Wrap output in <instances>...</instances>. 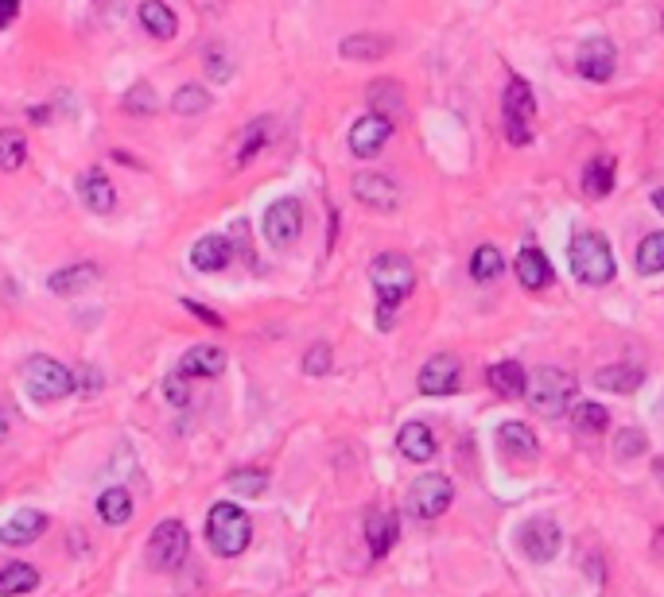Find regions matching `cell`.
<instances>
[{
  "mask_svg": "<svg viewBox=\"0 0 664 597\" xmlns=\"http://www.w3.org/2000/svg\"><path fill=\"white\" fill-rule=\"evenodd\" d=\"M253 540V523L245 516V508L229 504V501H218L206 512V543L214 555L222 559H237L245 547Z\"/></svg>",
  "mask_w": 664,
  "mask_h": 597,
  "instance_id": "obj_1",
  "label": "cell"
},
{
  "mask_svg": "<svg viewBox=\"0 0 664 597\" xmlns=\"http://www.w3.org/2000/svg\"><path fill=\"white\" fill-rule=\"evenodd\" d=\"M568 260H571V272L575 280H583L590 287H602L614 280V249L606 244V237H599V233H579V237H571L568 244Z\"/></svg>",
  "mask_w": 664,
  "mask_h": 597,
  "instance_id": "obj_2",
  "label": "cell"
},
{
  "mask_svg": "<svg viewBox=\"0 0 664 597\" xmlns=\"http://www.w3.org/2000/svg\"><path fill=\"white\" fill-rule=\"evenodd\" d=\"M369 280H373V287H377V295H381V307L397 311L400 303L416 291V268H412L408 256L381 253V256L369 260Z\"/></svg>",
  "mask_w": 664,
  "mask_h": 597,
  "instance_id": "obj_3",
  "label": "cell"
},
{
  "mask_svg": "<svg viewBox=\"0 0 664 597\" xmlns=\"http://www.w3.org/2000/svg\"><path fill=\"white\" fill-rule=\"evenodd\" d=\"M24 384L32 392L35 403H55V400H66L70 392H75V369L47 357V353H35V357H27V365H24Z\"/></svg>",
  "mask_w": 664,
  "mask_h": 597,
  "instance_id": "obj_4",
  "label": "cell"
},
{
  "mask_svg": "<svg viewBox=\"0 0 664 597\" xmlns=\"http://www.w3.org/2000/svg\"><path fill=\"white\" fill-rule=\"evenodd\" d=\"M571 396H575V376L564 373V369H552V365H548V369H540V373L528 376L525 400H528L532 412L544 415V419L564 415L568 403H571Z\"/></svg>",
  "mask_w": 664,
  "mask_h": 597,
  "instance_id": "obj_5",
  "label": "cell"
},
{
  "mask_svg": "<svg viewBox=\"0 0 664 597\" xmlns=\"http://www.w3.org/2000/svg\"><path fill=\"white\" fill-rule=\"evenodd\" d=\"M501 109H505V136H509V144L528 148L532 144V116H537V97H532L525 78H509Z\"/></svg>",
  "mask_w": 664,
  "mask_h": 597,
  "instance_id": "obj_6",
  "label": "cell"
},
{
  "mask_svg": "<svg viewBox=\"0 0 664 597\" xmlns=\"http://www.w3.org/2000/svg\"><path fill=\"white\" fill-rule=\"evenodd\" d=\"M451 501H455V485L447 482L443 473H424V477H416L412 482L408 497H404V508H408L412 516H420V520H436V516L447 512V504Z\"/></svg>",
  "mask_w": 664,
  "mask_h": 597,
  "instance_id": "obj_7",
  "label": "cell"
},
{
  "mask_svg": "<svg viewBox=\"0 0 664 597\" xmlns=\"http://www.w3.org/2000/svg\"><path fill=\"white\" fill-rule=\"evenodd\" d=\"M186 551H191L186 528L179 520H164L148 540V562H152V571H176V566H183Z\"/></svg>",
  "mask_w": 664,
  "mask_h": 597,
  "instance_id": "obj_8",
  "label": "cell"
},
{
  "mask_svg": "<svg viewBox=\"0 0 664 597\" xmlns=\"http://www.w3.org/2000/svg\"><path fill=\"white\" fill-rule=\"evenodd\" d=\"M303 233V206L296 198H280L265 210V237L272 249H292Z\"/></svg>",
  "mask_w": 664,
  "mask_h": 597,
  "instance_id": "obj_9",
  "label": "cell"
},
{
  "mask_svg": "<svg viewBox=\"0 0 664 597\" xmlns=\"http://www.w3.org/2000/svg\"><path fill=\"white\" fill-rule=\"evenodd\" d=\"M517 547L525 551V559L532 562H552L559 555V547H564V535H559V523L552 516H537L528 520L521 535H517Z\"/></svg>",
  "mask_w": 664,
  "mask_h": 597,
  "instance_id": "obj_10",
  "label": "cell"
},
{
  "mask_svg": "<svg viewBox=\"0 0 664 597\" xmlns=\"http://www.w3.org/2000/svg\"><path fill=\"white\" fill-rule=\"evenodd\" d=\"M350 191L369 210H397L400 206V186L388 179L385 171H362V174H354Z\"/></svg>",
  "mask_w": 664,
  "mask_h": 597,
  "instance_id": "obj_11",
  "label": "cell"
},
{
  "mask_svg": "<svg viewBox=\"0 0 664 597\" xmlns=\"http://www.w3.org/2000/svg\"><path fill=\"white\" fill-rule=\"evenodd\" d=\"M618 66V51L610 39H587L579 51H575V70L587 82H610Z\"/></svg>",
  "mask_w": 664,
  "mask_h": 597,
  "instance_id": "obj_12",
  "label": "cell"
},
{
  "mask_svg": "<svg viewBox=\"0 0 664 597\" xmlns=\"http://www.w3.org/2000/svg\"><path fill=\"white\" fill-rule=\"evenodd\" d=\"M388 136H393V121L377 116V113H366V116H357L354 128H350V152L357 159H373L388 144Z\"/></svg>",
  "mask_w": 664,
  "mask_h": 597,
  "instance_id": "obj_13",
  "label": "cell"
},
{
  "mask_svg": "<svg viewBox=\"0 0 664 597\" xmlns=\"http://www.w3.org/2000/svg\"><path fill=\"white\" fill-rule=\"evenodd\" d=\"M101 280V268L94 264V260H78V264H66L59 272L47 275V291L59 299H75L82 295V291H90L94 284Z\"/></svg>",
  "mask_w": 664,
  "mask_h": 597,
  "instance_id": "obj_14",
  "label": "cell"
},
{
  "mask_svg": "<svg viewBox=\"0 0 664 597\" xmlns=\"http://www.w3.org/2000/svg\"><path fill=\"white\" fill-rule=\"evenodd\" d=\"M416 381H420L424 396H447V392H455L458 381H463V365H458L455 357L439 353V357L424 361V369H420V376H416Z\"/></svg>",
  "mask_w": 664,
  "mask_h": 597,
  "instance_id": "obj_15",
  "label": "cell"
},
{
  "mask_svg": "<svg viewBox=\"0 0 664 597\" xmlns=\"http://www.w3.org/2000/svg\"><path fill=\"white\" fill-rule=\"evenodd\" d=\"M272 136H277V124H272V116H257V121L245 124L237 144H234V167L253 164V159L272 144Z\"/></svg>",
  "mask_w": 664,
  "mask_h": 597,
  "instance_id": "obj_16",
  "label": "cell"
},
{
  "mask_svg": "<svg viewBox=\"0 0 664 597\" xmlns=\"http://www.w3.org/2000/svg\"><path fill=\"white\" fill-rule=\"evenodd\" d=\"M179 373L183 376H198V381H214V376L226 373V349L202 342V345H191L179 361Z\"/></svg>",
  "mask_w": 664,
  "mask_h": 597,
  "instance_id": "obj_17",
  "label": "cell"
},
{
  "mask_svg": "<svg viewBox=\"0 0 664 597\" xmlns=\"http://www.w3.org/2000/svg\"><path fill=\"white\" fill-rule=\"evenodd\" d=\"M136 20H140L144 32H148L152 39H160V43L179 35V16H176V8H171L167 0H144Z\"/></svg>",
  "mask_w": 664,
  "mask_h": 597,
  "instance_id": "obj_18",
  "label": "cell"
},
{
  "mask_svg": "<svg viewBox=\"0 0 664 597\" xmlns=\"http://www.w3.org/2000/svg\"><path fill=\"white\" fill-rule=\"evenodd\" d=\"M43 532H47V516L35 512V508H24V512L8 516V523L0 528V543L5 547H27V543H35Z\"/></svg>",
  "mask_w": 664,
  "mask_h": 597,
  "instance_id": "obj_19",
  "label": "cell"
},
{
  "mask_svg": "<svg viewBox=\"0 0 664 597\" xmlns=\"http://www.w3.org/2000/svg\"><path fill=\"white\" fill-rule=\"evenodd\" d=\"M229 260H234V244H229V237H222V233H206V237H198L195 249H191V264L198 272H222V268H229Z\"/></svg>",
  "mask_w": 664,
  "mask_h": 597,
  "instance_id": "obj_20",
  "label": "cell"
},
{
  "mask_svg": "<svg viewBox=\"0 0 664 597\" xmlns=\"http://www.w3.org/2000/svg\"><path fill=\"white\" fill-rule=\"evenodd\" d=\"M78 198H82V206L94 210V214H113V206H117V191H113V183L101 171L78 174Z\"/></svg>",
  "mask_w": 664,
  "mask_h": 597,
  "instance_id": "obj_21",
  "label": "cell"
},
{
  "mask_svg": "<svg viewBox=\"0 0 664 597\" xmlns=\"http://www.w3.org/2000/svg\"><path fill=\"white\" fill-rule=\"evenodd\" d=\"M513 272H517V280H521V287H528V291H540V287L552 284V264H548V256L537 249V244H525V249L517 253Z\"/></svg>",
  "mask_w": 664,
  "mask_h": 597,
  "instance_id": "obj_22",
  "label": "cell"
},
{
  "mask_svg": "<svg viewBox=\"0 0 664 597\" xmlns=\"http://www.w3.org/2000/svg\"><path fill=\"white\" fill-rule=\"evenodd\" d=\"M388 47H393V39H385L377 32H357L338 43V55L350 58V63H377V58L388 55Z\"/></svg>",
  "mask_w": 664,
  "mask_h": 597,
  "instance_id": "obj_23",
  "label": "cell"
},
{
  "mask_svg": "<svg viewBox=\"0 0 664 597\" xmlns=\"http://www.w3.org/2000/svg\"><path fill=\"white\" fill-rule=\"evenodd\" d=\"M397 450L408 462H428L436 458V434H431L428 423H404L397 434Z\"/></svg>",
  "mask_w": 664,
  "mask_h": 597,
  "instance_id": "obj_24",
  "label": "cell"
},
{
  "mask_svg": "<svg viewBox=\"0 0 664 597\" xmlns=\"http://www.w3.org/2000/svg\"><path fill=\"white\" fill-rule=\"evenodd\" d=\"M397 540H400V520H397V512H373L366 520V543H369V551L377 559L388 555V551L397 547Z\"/></svg>",
  "mask_w": 664,
  "mask_h": 597,
  "instance_id": "obj_25",
  "label": "cell"
},
{
  "mask_svg": "<svg viewBox=\"0 0 664 597\" xmlns=\"http://www.w3.org/2000/svg\"><path fill=\"white\" fill-rule=\"evenodd\" d=\"M366 101H369V113H377V116H400L404 113V85L397 82V78H377L366 90Z\"/></svg>",
  "mask_w": 664,
  "mask_h": 597,
  "instance_id": "obj_26",
  "label": "cell"
},
{
  "mask_svg": "<svg viewBox=\"0 0 664 597\" xmlns=\"http://www.w3.org/2000/svg\"><path fill=\"white\" fill-rule=\"evenodd\" d=\"M486 381H489V388L498 392V396H525V388H528V376H525V369L517 365V361H498V365H489V373H486Z\"/></svg>",
  "mask_w": 664,
  "mask_h": 597,
  "instance_id": "obj_27",
  "label": "cell"
},
{
  "mask_svg": "<svg viewBox=\"0 0 664 597\" xmlns=\"http://www.w3.org/2000/svg\"><path fill=\"white\" fill-rule=\"evenodd\" d=\"M641 381H645V369L638 365H606L595 373V388L618 392V396H629L633 388H641Z\"/></svg>",
  "mask_w": 664,
  "mask_h": 597,
  "instance_id": "obj_28",
  "label": "cell"
},
{
  "mask_svg": "<svg viewBox=\"0 0 664 597\" xmlns=\"http://www.w3.org/2000/svg\"><path fill=\"white\" fill-rule=\"evenodd\" d=\"M614 171H618L614 155H595L583 171V194L587 198H606L614 191Z\"/></svg>",
  "mask_w": 664,
  "mask_h": 597,
  "instance_id": "obj_29",
  "label": "cell"
},
{
  "mask_svg": "<svg viewBox=\"0 0 664 597\" xmlns=\"http://www.w3.org/2000/svg\"><path fill=\"white\" fill-rule=\"evenodd\" d=\"M39 586V571L27 562H8L0 566V597H24Z\"/></svg>",
  "mask_w": 664,
  "mask_h": 597,
  "instance_id": "obj_30",
  "label": "cell"
},
{
  "mask_svg": "<svg viewBox=\"0 0 664 597\" xmlns=\"http://www.w3.org/2000/svg\"><path fill=\"white\" fill-rule=\"evenodd\" d=\"M498 443L505 446V454H517V458H537V450H540V443H537V434H532V427H525V423H501L498 427Z\"/></svg>",
  "mask_w": 664,
  "mask_h": 597,
  "instance_id": "obj_31",
  "label": "cell"
},
{
  "mask_svg": "<svg viewBox=\"0 0 664 597\" xmlns=\"http://www.w3.org/2000/svg\"><path fill=\"white\" fill-rule=\"evenodd\" d=\"M97 516L109 523V528H121V523L133 520V497H128V489H106L97 497Z\"/></svg>",
  "mask_w": 664,
  "mask_h": 597,
  "instance_id": "obj_32",
  "label": "cell"
},
{
  "mask_svg": "<svg viewBox=\"0 0 664 597\" xmlns=\"http://www.w3.org/2000/svg\"><path fill=\"white\" fill-rule=\"evenodd\" d=\"M210 90L206 85H198V82H183L176 94H171V109H176L179 116H198V113H206L210 109Z\"/></svg>",
  "mask_w": 664,
  "mask_h": 597,
  "instance_id": "obj_33",
  "label": "cell"
},
{
  "mask_svg": "<svg viewBox=\"0 0 664 597\" xmlns=\"http://www.w3.org/2000/svg\"><path fill=\"white\" fill-rule=\"evenodd\" d=\"M27 164V136L20 128H0V171H20Z\"/></svg>",
  "mask_w": 664,
  "mask_h": 597,
  "instance_id": "obj_34",
  "label": "cell"
},
{
  "mask_svg": "<svg viewBox=\"0 0 664 597\" xmlns=\"http://www.w3.org/2000/svg\"><path fill=\"white\" fill-rule=\"evenodd\" d=\"M156 105H160V94H156L152 82H133V85L125 90V97H121V109H125L128 116H152Z\"/></svg>",
  "mask_w": 664,
  "mask_h": 597,
  "instance_id": "obj_35",
  "label": "cell"
},
{
  "mask_svg": "<svg viewBox=\"0 0 664 597\" xmlns=\"http://www.w3.org/2000/svg\"><path fill=\"white\" fill-rule=\"evenodd\" d=\"M606 423H610V412H606L602 403L583 400V403L571 407V427H575V431H583V434H602Z\"/></svg>",
  "mask_w": 664,
  "mask_h": 597,
  "instance_id": "obj_36",
  "label": "cell"
},
{
  "mask_svg": "<svg viewBox=\"0 0 664 597\" xmlns=\"http://www.w3.org/2000/svg\"><path fill=\"white\" fill-rule=\"evenodd\" d=\"M501 272H505V256L494 249V244H482V249H474V256H470V280L489 284V280H498Z\"/></svg>",
  "mask_w": 664,
  "mask_h": 597,
  "instance_id": "obj_37",
  "label": "cell"
},
{
  "mask_svg": "<svg viewBox=\"0 0 664 597\" xmlns=\"http://www.w3.org/2000/svg\"><path fill=\"white\" fill-rule=\"evenodd\" d=\"M229 493H237V497H261L268 489V473L265 470H234L226 477Z\"/></svg>",
  "mask_w": 664,
  "mask_h": 597,
  "instance_id": "obj_38",
  "label": "cell"
},
{
  "mask_svg": "<svg viewBox=\"0 0 664 597\" xmlns=\"http://www.w3.org/2000/svg\"><path fill=\"white\" fill-rule=\"evenodd\" d=\"M638 272L645 275H657L664 272V233H649L638 249Z\"/></svg>",
  "mask_w": 664,
  "mask_h": 597,
  "instance_id": "obj_39",
  "label": "cell"
},
{
  "mask_svg": "<svg viewBox=\"0 0 664 597\" xmlns=\"http://www.w3.org/2000/svg\"><path fill=\"white\" fill-rule=\"evenodd\" d=\"M303 373H307V376H323V373H330V345H327V342H315L307 353H303Z\"/></svg>",
  "mask_w": 664,
  "mask_h": 597,
  "instance_id": "obj_40",
  "label": "cell"
},
{
  "mask_svg": "<svg viewBox=\"0 0 664 597\" xmlns=\"http://www.w3.org/2000/svg\"><path fill=\"white\" fill-rule=\"evenodd\" d=\"M645 450H649V439L641 431H633V427L614 439V454H622V458H638V454H645Z\"/></svg>",
  "mask_w": 664,
  "mask_h": 597,
  "instance_id": "obj_41",
  "label": "cell"
},
{
  "mask_svg": "<svg viewBox=\"0 0 664 597\" xmlns=\"http://www.w3.org/2000/svg\"><path fill=\"white\" fill-rule=\"evenodd\" d=\"M206 75H210L214 82H229V75H234V63H229L226 47H210V51H206Z\"/></svg>",
  "mask_w": 664,
  "mask_h": 597,
  "instance_id": "obj_42",
  "label": "cell"
},
{
  "mask_svg": "<svg viewBox=\"0 0 664 597\" xmlns=\"http://www.w3.org/2000/svg\"><path fill=\"white\" fill-rule=\"evenodd\" d=\"M164 392H167V400L176 403V407L191 403V388H186V376H183V373H171L167 381H164Z\"/></svg>",
  "mask_w": 664,
  "mask_h": 597,
  "instance_id": "obj_43",
  "label": "cell"
},
{
  "mask_svg": "<svg viewBox=\"0 0 664 597\" xmlns=\"http://www.w3.org/2000/svg\"><path fill=\"white\" fill-rule=\"evenodd\" d=\"M82 388V396H97L101 392V373L97 369H82V373H75V392Z\"/></svg>",
  "mask_w": 664,
  "mask_h": 597,
  "instance_id": "obj_44",
  "label": "cell"
},
{
  "mask_svg": "<svg viewBox=\"0 0 664 597\" xmlns=\"http://www.w3.org/2000/svg\"><path fill=\"white\" fill-rule=\"evenodd\" d=\"M183 307L191 311V314H198L202 323H210V326H222V314H214L210 307H202V303H195V299H183Z\"/></svg>",
  "mask_w": 664,
  "mask_h": 597,
  "instance_id": "obj_45",
  "label": "cell"
},
{
  "mask_svg": "<svg viewBox=\"0 0 664 597\" xmlns=\"http://www.w3.org/2000/svg\"><path fill=\"white\" fill-rule=\"evenodd\" d=\"M20 12V0H0V27H8Z\"/></svg>",
  "mask_w": 664,
  "mask_h": 597,
  "instance_id": "obj_46",
  "label": "cell"
},
{
  "mask_svg": "<svg viewBox=\"0 0 664 597\" xmlns=\"http://www.w3.org/2000/svg\"><path fill=\"white\" fill-rule=\"evenodd\" d=\"M653 206L664 214V186H660V191H653Z\"/></svg>",
  "mask_w": 664,
  "mask_h": 597,
  "instance_id": "obj_47",
  "label": "cell"
},
{
  "mask_svg": "<svg viewBox=\"0 0 664 597\" xmlns=\"http://www.w3.org/2000/svg\"><path fill=\"white\" fill-rule=\"evenodd\" d=\"M653 473H657V482H660V485H664V458H660V462H657V465H653Z\"/></svg>",
  "mask_w": 664,
  "mask_h": 597,
  "instance_id": "obj_48",
  "label": "cell"
},
{
  "mask_svg": "<svg viewBox=\"0 0 664 597\" xmlns=\"http://www.w3.org/2000/svg\"><path fill=\"white\" fill-rule=\"evenodd\" d=\"M5 434H8V423H5V415H0V439H5Z\"/></svg>",
  "mask_w": 664,
  "mask_h": 597,
  "instance_id": "obj_49",
  "label": "cell"
},
{
  "mask_svg": "<svg viewBox=\"0 0 664 597\" xmlns=\"http://www.w3.org/2000/svg\"><path fill=\"white\" fill-rule=\"evenodd\" d=\"M660 27H664V16H660Z\"/></svg>",
  "mask_w": 664,
  "mask_h": 597,
  "instance_id": "obj_50",
  "label": "cell"
}]
</instances>
